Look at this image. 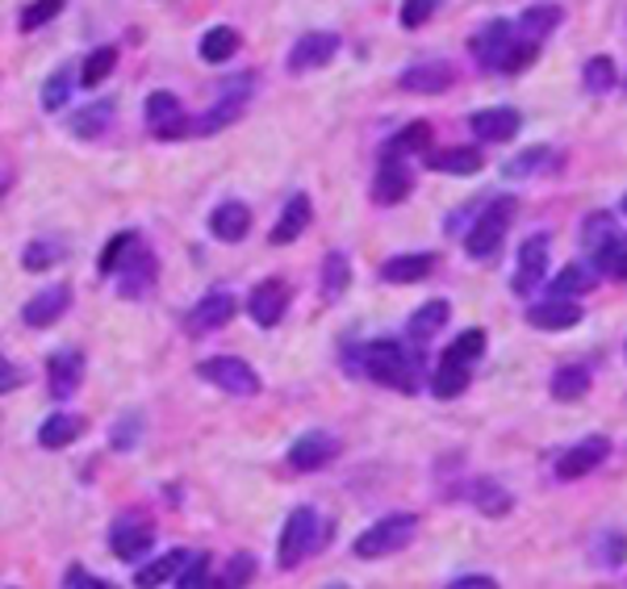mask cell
Returning <instances> with one entry per match:
<instances>
[{
  "mask_svg": "<svg viewBox=\"0 0 627 589\" xmlns=\"http://www.w3.org/2000/svg\"><path fill=\"white\" fill-rule=\"evenodd\" d=\"M515 42H518L515 22H490V26L473 38V54H477V63H481L486 72H502V63L511 59Z\"/></svg>",
  "mask_w": 627,
  "mask_h": 589,
  "instance_id": "cell-9",
  "label": "cell"
},
{
  "mask_svg": "<svg viewBox=\"0 0 627 589\" xmlns=\"http://www.w3.org/2000/svg\"><path fill=\"white\" fill-rule=\"evenodd\" d=\"M339 51V34L330 29H310L301 34L289 51V72H314V67H327L330 59Z\"/></svg>",
  "mask_w": 627,
  "mask_h": 589,
  "instance_id": "cell-13",
  "label": "cell"
},
{
  "mask_svg": "<svg viewBox=\"0 0 627 589\" xmlns=\"http://www.w3.org/2000/svg\"><path fill=\"white\" fill-rule=\"evenodd\" d=\"M138 435H142V418H138V414H126V418L113 423L110 443L117 448V452H130V448L138 443Z\"/></svg>",
  "mask_w": 627,
  "mask_h": 589,
  "instance_id": "cell-51",
  "label": "cell"
},
{
  "mask_svg": "<svg viewBox=\"0 0 627 589\" xmlns=\"http://www.w3.org/2000/svg\"><path fill=\"white\" fill-rule=\"evenodd\" d=\"M439 9V0H402V26L406 29H418L427 26V17Z\"/></svg>",
  "mask_w": 627,
  "mask_h": 589,
  "instance_id": "cell-52",
  "label": "cell"
},
{
  "mask_svg": "<svg viewBox=\"0 0 627 589\" xmlns=\"http://www.w3.org/2000/svg\"><path fill=\"white\" fill-rule=\"evenodd\" d=\"M481 355H486V330L468 326V330H461V335H456V339L443 348V355H439V360H452V364H464V368H473Z\"/></svg>",
  "mask_w": 627,
  "mask_h": 589,
  "instance_id": "cell-35",
  "label": "cell"
},
{
  "mask_svg": "<svg viewBox=\"0 0 627 589\" xmlns=\"http://www.w3.org/2000/svg\"><path fill=\"white\" fill-rule=\"evenodd\" d=\"M615 235H619L615 217H611V214H590V217H586V226H581V247L594 255L602 242H611Z\"/></svg>",
  "mask_w": 627,
  "mask_h": 589,
  "instance_id": "cell-44",
  "label": "cell"
},
{
  "mask_svg": "<svg viewBox=\"0 0 627 589\" xmlns=\"http://www.w3.org/2000/svg\"><path fill=\"white\" fill-rule=\"evenodd\" d=\"M406 155V151H414V155H427L431 151V126L427 122H410L402 135H393V142H389V155Z\"/></svg>",
  "mask_w": 627,
  "mask_h": 589,
  "instance_id": "cell-43",
  "label": "cell"
},
{
  "mask_svg": "<svg viewBox=\"0 0 627 589\" xmlns=\"http://www.w3.org/2000/svg\"><path fill=\"white\" fill-rule=\"evenodd\" d=\"M84 435V418L76 414H51L42 427H38V443L42 448H67Z\"/></svg>",
  "mask_w": 627,
  "mask_h": 589,
  "instance_id": "cell-34",
  "label": "cell"
},
{
  "mask_svg": "<svg viewBox=\"0 0 627 589\" xmlns=\"http://www.w3.org/2000/svg\"><path fill=\"white\" fill-rule=\"evenodd\" d=\"M599 556H602V564H611V568L624 564L627 561V539L611 531L606 539H599Z\"/></svg>",
  "mask_w": 627,
  "mask_h": 589,
  "instance_id": "cell-53",
  "label": "cell"
},
{
  "mask_svg": "<svg viewBox=\"0 0 627 589\" xmlns=\"http://www.w3.org/2000/svg\"><path fill=\"white\" fill-rule=\"evenodd\" d=\"M17 385H22V373H17V368H13V364L0 355V393H13Z\"/></svg>",
  "mask_w": 627,
  "mask_h": 589,
  "instance_id": "cell-56",
  "label": "cell"
},
{
  "mask_svg": "<svg viewBox=\"0 0 627 589\" xmlns=\"http://www.w3.org/2000/svg\"><path fill=\"white\" fill-rule=\"evenodd\" d=\"M398 84L406 88V92H418V97H436V92H448L452 84H456V72H452V63H443V59H423V63H414L406 67Z\"/></svg>",
  "mask_w": 627,
  "mask_h": 589,
  "instance_id": "cell-15",
  "label": "cell"
},
{
  "mask_svg": "<svg viewBox=\"0 0 627 589\" xmlns=\"http://www.w3.org/2000/svg\"><path fill=\"white\" fill-rule=\"evenodd\" d=\"M427 167L443 176H477L486 167V155L473 147H448V151H427Z\"/></svg>",
  "mask_w": 627,
  "mask_h": 589,
  "instance_id": "cell-26",
  "label": "cell"
},
{
  "mask_svg": "<svg viewBox=\"0 0 627 589\" xmlns=\"http://www.w3.org/2000/svg\"><path fill=\"white\" fill-rule=\"evenodd\" d=\"M285 310H289V285L276 280V276L260 280V285L251 289V297H247V314H251L255 326H264V330L285 318Z\"/></svg>",
  "mask_w": 627,
  "mask_h": 589,
  "instance_id": "cell-12",
  "label": "cell"
},
{
  "mask_svg": "<svg viewBox=\"0 0 627 589\" xmlns=\"http://www.w3.org/2000/svg\"><path fill=\"white\" fill-rule=\"evenodd\" d=\"M624 214H627V197H624Z\"/></svg>",
  "mask_w": 627,
  "mask_h": 589,
  "instance_id": "cell-58",
  "label": "cell"
},
{
  "mask_svg": "<svg viewBox=\"0 0 627 589\" xmlns=\"http://www.w3.org/2000/svg\"><path fill=\"white\" fill-rule=\"evenodd\" d=\"M548 276V235H531L518 247V268L511 276V289L518 297H531L540 289V280Z\"/></svg>",
  "mask_w": 627,
  "mask_h": 589,
  "instance_id": "cell-10",
  "label": "cell"
},
{
  "mask_svg": "<svg viewBox=\"0 0 627 589\" xmlns=\"http://www.w3.org/2000/svg\"><path fill=\"white\" fill-rule=\"evenodd\" d=\"M59 255H63V242L38 239V242H29L26 251H22V264H26L29 272H47L51 264H59Z\"/></svg>",
  "mask_w": 627,
  "mask_h": 589,
  "instance_id": "cell-46",
  "label": "cell"
},
{
  "mask_svg": "<svg viewBox=\"0 0 627 589\" xmlns=\"http://www.w3.org/2000/svg\"><path fill=\"white\" fill-rule=\"evenodd\" d=\"M147 122H151V135L155 138H185L192 135V122L185 117V105H180V97L176 92H151L147 97Z\"/></svg>",
  "mask_w": 627,
  "mask_h": 589,
  "instance_id": "cell-8",
  "label": "cell"
},
{
  "mask_svg": "<svg viewBox=\"0 0 627 589\" xmlns=\"http://www.w3.org/2000/svg\"><path fill=\"white\" fill-rule=\"evenodd\" d=\"M67 305H72V289H67V285H55V289H42V293L29 297L22 318H26V326H34V330H47V326H55V322L67 314Z\"/></svg>",
  "mask_w": 627,
  "mask_h": 589,
  "instance_id": "cell-19",
  "label": "cell"
},
{
  "mask_svg": "<svg viewBox=\"0 0 627 589\" xmlns=\"http://www.w3.org/2000/svg\"><path fill=\"white\" fill-rule=\"evenodd\" d=\"M448 589H502L493 577H481V573H468V577H456Z\"/></svg>",
  "mask_w": 627,
  "mask_h": 589,
  "instance_id": "cell-55",
  "label": "cell"
},
{
  "mask_svg": "<svg viewBox=\"0 0 627 589\" xmlns=\"http://www.w3.org/2000/svg\"><path fill=\"white\" fill-rule=\"evenodd\" d=\"M235 297L226 293V289H214V293H205L197 305H192L189 314V330L192 335H210V330H218V326H226V322L235 318Z\"/></svg>",
  "mask_w": 627,
  "mask_h": 589,
  "instance_id": "cell-20",
  "label": "cell"
},
{
  "mask_svg": "<svg viewBox=\"0 0 627 589\" xmlns=\"http://www.w3.org/2000/svg\"><path fill=\"white\" fill-rule=\"evenodd\" d=\"M251 88H255V76H235L218 88V101L214 109L192 126V135H218L226 126H235L247 113V101H251Z\"/></svg>",
  "mask_w": 627,
  "mask_h": 589,
  "instance_id": "cell-5",
  "label": "cell"
},
{
  "mask_svg": "<svg viewBox=\"0 0 627 589\" xmlns=\"http://www.w3.org/2000/svg\"><path fill=\"white\" fill-rule=\"evenodd\" d=\"M176 586L180 589H214V581H210V556H205V552L189 556V564H185L180 577H176Z\"/></svg>",
  "mask_w": 627,
  "mask_h": 589,
  "instance_id": "cell-49",
  "label": "cell"
},
{
  "mask_svg": "<svg viewBox=\"0 0 627 589\" xmlns=\"http://www.w3.org/2000/svg\"><path fill=\"white\" fill-rule=\"evenodd\" d=\"M581 318H586V310H581L577 301H565V297H544V301L527 305V326L548 330V335H556V330H573Z\"/></svg>",
  "mask_w": 627,
  "mask_h": 589,
  "instance_id": "cell-16",
  "label": "cell"
},
{
  "mask_svg": "<svg viewBox=\"0 0 627 589\" xmlns=\"http://www.w3.org/2000/svg\"><path fill=\"white\" fill-rule=\"evenodd\" d=\"M113 67H117V47H97V51L84 59L80 84H84V88H97V84L110 80Z\"/></svg>",
  "mask_w": 627,
  "mask_h": 589,
  "instance_id": "cell-40",
  "label": "cell"
},
{
  "mask_svg": "<svg viewBox=\"0 0 627 589\" xmlns=\"http://www.w3.org/2000/svg\"><path fill=\"white\" fill-rule=\"evenodd\" d=\"M235 51H239V34L230 26H214L201 38V59L205 63H226V59H235Z\"/></svg>",
  "mask_w": 627,
  "mask_h": 589,
  "instance_id": "cell-39",
  "label": "cell"
},
{
  "mask_svg": "<svg viewBox=\"0 0 627 589\" xmlns=\"http://www.w3.org/2000/svg\"><path fill=\"white\" fill-rule=\"evenodd\" d=\"M251 581H255V556H251V552H239V556L226 561L214 589H247Z\"/></svg>",
  "mask_w": 627,
  "mask_h": 589,
  "instance_id": "cell-42",
  "label": "cell"
},
{
  "mask_svg": "<svg viewBox=\"0 0 627 589\" xmlns=\"http://www.w3.org/2000/svg\"><path fill=\"white\" fill-rule=\"evenodd\" d=\"M339 455V439L327 430H305L298 443L289 448V468L293 473H318Z\"/></svg>",
  "mask_w": 627,
  "mask_h": 589,
  "instance_id": "cell-11",
  "label": "cell"
},
{
  "mask_svg": "<svg viewBox=\"0 0 627 589\" xmlns=\"http://www.w3.org/2000/svg\"><path fill=\"white\" fill-rule=\"evenodd\" d=\"M556 26H561V9L556 4H536V9H527L515 22L518 38H527V42H544Z\"/></svg>",
  "mask_w": 627,
  "mask_h": 589,
  "instance_id": "cell-33",
  "label": "cell"
},
{
  "mask_svg": "<svg viewBox=\"0 0 627 589\" xmlns=\"http://www.w3.org/2000/svg\"><path fill=\"white\" fill-rule=\"evenodd\" d=\"M611 460V439L606 435H586V439H577L569 452H561L556 460V477L561 481H581V477H590L594 468H602Z\"/></svg>",
  "mask_w": 627,
  "mask_h": 589,
  "instance_id": "cell-7",
  "label": "cell"
},
{
  "mask_svg": "<svg viewBox=\"0 0 627 589\" xmlns=\"http://www.w3.org/2000/svg\"><path fill=\"white\" fill-rule=\"evenodd\" d=\"M590 268L606 276V280H624L627 285V235L619 230L611 242H602L599 251L590 255Z\"/></svg>",
  "mask_w": 627,
  "mask_h": 589,
  "instance_id": "cell-31",
  "label": "cell"
},
{
  "mask_svg": "<svg viewBox=\"0 0 627 589\" xmlns=\"http://www.w3.org/2000/svg\"><path fill=\"white\" fill-rule=\"evenodd\" d=\"M410 188H414V172H410L398 155L385 151L381 167H377V176H373V201H377V205H402L410 197Z\"/></svg>",
  "mask_w": 627,
  "mask_h": 589,
  "instance_id": "cell-14",
  "label": "cell"
},
{
  "mask_svg": "<svg viewBox=\"0 0 627 589\" xmlns=\"http://www.w3.org/2000/svg\"><path fill=\"white\" fill-rule=\"evenodd\" d=\"M590 385H594V373H590V364H561L556 373H552V398L556 402H581L586 393H590Z\"/></svg>",
  "mask_w": 627,
  "mask_h": 589,
  "instance_id": "cell-28",
  "label": "cell"
},
{
  "mask_svg": "<svg viewBox=\"0 0 627 589\" xmlns=\"http://www.w3.org/2000/svg\"><path fill=\"white\" fill-rule=\"evenodd\" d=\"M414 536H418V514H385L368 531L355 536L352 552L360 561H381V556H393V552L410 548Z\"/></svg>",
  "mask_w": 627,
  "mask_h": 589,
  "instance_id": "cell-4",
  "label": "cell"
},
{
  "mask_svg": "<svg viewBox=\"0 0 627 589\" xmlns=\"http://www.w3.org/2000/svg\"><path fill=\"white\" fill-rule=\"evenodd\" d=\"M364 360V373L373 376L385 389H398V393H418V355H410L398 339H373L368 348L360 351Z\"/></svg>",
  "mask_w": 627,
  "mask_h": 589,
  "instance_id": "cell-1",
  "label": "cell"
},
{
  "mask_svg": "<svg viewBox=\"0 0 627 589\" xmlns=\"http://www.w3.org/2000/svg\"><path fill=\"white\" fill-rule=\"evenodd\" d=\"M189 564V552L185 548H176V552H167V556H160V561L142 564L135 573V589H160L164 581H172V577H180V568Z\"/></svg>",
  "mask_w": 627,
  "mask_h": 589,
  "instance_id": "cell-30",
  "label": "cell"
},
{
  "mask_svg": "<svg viewBox=\"0 0 627 589\" xmlns=\"http://www.w3.org/2000/svg\"><path fill=\"white\" fill-rule=\"evenodd\" d=\"M468 126H473V135L481 138V142H511V138L523 130V117H518V109L493 105V109H477V113L468 117Z\"/></svg>",
  "mask_w": 627,
  "mask_h": 589,
  "instance_id": "cell-17",
  "label": "cell"
},
{
  "mask_svg": "<svg viewBox=\"0 0 627 589\" xmlns=\"http://www.w3.org/2000/svg\"><path fill=\"white\" fill-rule=\"evenodd\" d=\"M599 285V272L590 268V264H581V260H573L569 268H561L552 276V297H565V301H577L581 293H590Z\"/></svg>",
  "mask_w": 627,
  "mask_h": 589,
  "instance_id": "cell-29",
  "label": "cell"
},
{
  "mask_svg": "<svg viewBox=\"0 0 627 589\" xmlns=\"http://www.w3.org/2000/svg\"><path fill=\"white\" fill-rule=\"evenodd\" d=\"M155 272H160L155 255H151L147 247H135V251L126 255V264L117 268V293L135 301V297H142L151 285H155Z\"/></svg>",
  "mask_w": 627,
  "mask_h": 589,
  "instance_id": "cell-18",
  "label": "cell"
},
{
  "mask_svg": "<svg viewBox=\"0 0 627 589\" xmlns=\"http://www.w3.org/2000/svg\"><path fill=\"white\" fill-rule=\"evenodd\" d=\"M330 527L318 518V510L298 506L289 518H285V531H280V543H276V561L280 568H298L301 561H310L318 548H327Z\"/></svg>",
  "mask_w": 627,
  "mask_h": 589,
  "instance_id": "cell-3",
  "label": "cell"
},
{
  "mask_svg": "<svg viewBox=\"0 0 627 589\" xmlns=\"http://www.w3.org/2000/svg\"><path fill=\"white\" fill-rule=\"evenodd\" d=\"M138 247V235L135 230H122V235H113L110 242H105V251H101V272L105 276H113V272L126 264V255Z\"/></svg>",
  "mask_w": 627,
  "mask_h": 589,
  "instance_id": "cell-45",
  "label": "cell"
},
{
  "mask_svg": "<svg viewBox=\"0 0 627 589\" xmlns=\"http://www.w3.org/2000/svg\"><path fill=\"white\" fill-rule=\"evenodd\" d=\"M67 97H72V67H59L55 76L42 84V109L55 113V109L67 105Z\"/></svg>",
  "mask_w": 627,
  "mask_h": 589,
  "instance_id": "cell-48",
  "label": "cell"
},
{
  "mask_svg": "<svg viewBox=\"0 0 627 589\" xmlns=\"http://www.w3.org/2000/svg\"><path fill=\"white\" fill-rule=\"evenodd\" d=\"M348 285H352L348 255H343V251H330L327 264H323V297H327V301H339V297L348 293Z\"/></svg>",
  "mask_w": 627,
  "mask_h": 589,
  "instance_id": "cell-37",
  "label": "cell"
},
{
  "mask_svg": "<svg viewBox=\"0 0 627 589\" xmlns=\"http://www.w3.org/2000/svg\"><path fill=\"white\" fill-rule=\"evenodd\" d=\"M436 272V255L431 251H414V255H393L381 264V280L389 285H418Z\"/></svg>",
  "mask_w": 627,
  "mask_h": 589,
  "instance_id": "cell-22",
  "label": "cell"
},
{
  "mask_svg": "<svg viewBox=\"0 0 627 589\" xmlns=\"http://www.w3.org/2000/svg\"><path fill=\"white\" fill-rule=\"evenodd\" d=\"M448 314H452V305H448V301H439V297H431V301H423V305L410 314L406 335L414 339V343H427V339H436L439 330L448 326Z\"/></svg>",
  "mask_w": 627,
  "mask_h": 589,
  "instance_id": "cell-27",
  "label": "cell"
},
{
  "mask_svg": "<svg viewBox=\"0 0 627 589\" xmlns=\"http://www.w3.org/2000/svg\"><path fill=\"white\" fill-rule=\"evenodd\" d=\"M314 222V205H310V197L305 192H293L289 201H285V210H280V217H276L273 235H268V242L273 247H285V242H298L301 235H305V226Z\"/></svg>",
  "mask_w": 627,
  "mask_h": 589,
  "instance_id": "cell-21",
  "label": "cell"
},
{
  "mask_svg": "<svg viewBox=\"0 0 627 589\" xmlns=\"http://www.w3.org/2000/svg\"><path fill=\"white\" fill-rule=\"evenodd\" d=\"M468 380H473V368L452 364V360H439L436 373H431V393H436L439 402H452V398H461L464 389H468Z\"/></svg>",
  "mask_w": 627,
  "mask_h": 589,
  "instance_id": "cell-32",
  "label": "cell"
},
{
  "mask_svg": "<svg viewBox=\"0 0 627 589\" xmlns=\"http://www.w3.org/2000/svg\"><path fill=\"white\" fill-rule=\"evenodd\" d=\"M151 543H155V531L147 523H117L110 536V548L117 561H142L151 552Z\"/></svg>",
  "mask_w": 627,
  "mask_h": 589,
  "instance_id": "cell-24",
  "label": "cell"
},
{
  "mask_svg": "<svg viewBox=\"0 0 627 589\" xmlns=\"http://www.w3.org/2000/svg\"><path fill=\"white\" fill-rule=\"evenodd\" d=\"M110 117H113V105L110 101H97V105H88L80 109V113H72V122H67V130L76 138H97L105 126H110Z\"/></svg>",
  "mask_w": 627,
  "mask_h": 589,
  "instance_id": "cell-38",
  "label": "cell"
},
{
  "mask_svg": "<svg viewBox=\"0 0 627 589\" xmlns=\"http://www.w3.org/2000/svg\"><path fill=\"white\" fill-rule=\"evenodd\" d=\"M197 376L210 380V385H218L222 393H235V398H255L260 393V376L239 355H214V360H205L197 368Z\"/></svg>",
  "mask_w": 627,
  "mask_h": 589,
  "instance_id": "cell-6",
  "label": "cell"
},
{
  "mask_svg": "<svg viewBox=\"0 0 627 589\" xmlns=\"http://www.w3.org/2000/svg\"><path fill=\"white\" fill-rule=\"evenodd\" d=\"M330 589H348V586H330Z\"/></svg>",
  "mask_w": 627,
  "mask_h": 589,
  "instance_id": "cell-57",
  "label": "cell"
},
{
  "mask_svg": "<svg viewBox=\"0 0 627 589\" xmlns=\"http://www.w3.org/2000/svg\"><path fill=\"white\" fill-rule=\"evenodd\" d=\"M47 380H51V393H55V398H72L84 380V355L80 351H59V355H51V364H47Z\"/></svg>",
  "mask_w": 627,
  "mask_h": 589,
  "instance_id": "cell-25",
  "label": "cell"
},
{
  "mask_svg": "<svg viewBox=\"0 0 627 589\" xmlns=\"http://www.w3.org/2000/svg\"><path fill=\"white\" fill-rule=\"evenodd\" d=\"M548 155H552L548 147H527V151H523V155H515V160L506 163L502 172H506V176H531V172H540V167H544Z\"/></svg>",
  "mask_w": 627,
  "mask_h": 589,
  "instance_id": "cell-50",
  "label": "cell"
},
{
  "mask_svg": "<svg viewBox=\"0 0 627 589\" xmlns=\"http://www.w3.org/2000/svg\"><path fill=\"white\" fill-rule=\"evenodd\" d=\"M581 88L586 92H611L615 88V63L606 59V54H594V59H586V67H581Z\"/></svg>",
  "mask_w": 627,
  "mask_h": 589,
  "instance_id": "cell-41",
  "label": "cell"
},
{
  "mask_svg": "<svg viewBox=\"0 0 627 589\" xmlns=\"http://www.w3.org/2000/svg\"><path fill=\"white\" fill-rule=\"evenodd\" d=\"M251 230V210L243 201H222L218 210L210 214V235L218 242H243Z\"/></svg>",
  "mask_w": 627,
  "mask_h": 589,
  "instance_id": "cell-23",
  "label": "cell"
},
{
  "mask_svg": "<svg viewBox=\"0 0 627 589\" xmlns=\"http://www.w3.org/2000/svg\"><path fill=\"white\" fill-rule=\"evenodd\" d=\"M63 4L67 0H34V4H26L22 9V17H17V26L22 29H42V26H51L59 13H63Z\"/></svg>",
  "mask_w": 627,
  "mask_h": 589,
  "instance_id": "cell-47",
  "label": "cell"
},
{
  "mask_svg": "<svg viewBox=\"0 0 627 589\" xmlns=\"http://www.w3.org/2000/svg\"><path fill=\"white\" fill-rule=\"evenodd\" d=\"M468 498H473V506L481 510V514H490V518H502V514H511V506H515L511 493L498 481H490V477L473 481V493H468Z\"/></svg>",
  "mask_w": 627,
  "mask_h": 589,
  "instance_id": "cell-36",
  "label": "cell"
},
{
  "mask_svg": "<svg viewBox=\"0 0 627 589\" xmlns=\"http://www.w3.org/2000/svg\"><path fill=\"white\" fill-rule=\"evenodd\" d=\"M518 214V201L506 192V197H493L481 205V214L473 217V226H468V235H464V251H468V260H481V264H490L493 255L502 251V242L511 235V222Z\"/></svg>",
  "mask_w": 627,
  "mask_h": 589,
  "instance_id": "cell-2",
  "label": "cell"
},
{
  "mask_svg": "<svg viewBox=\"0 0 627 589\" xmlns=\"http://www.w3.org/2000/svg\"><path fill=\"white\" fill-rule=\"evenodd\" d=\"M63 589H117L113 581H101V577H92V573H84V568H72L67 577H63Z\"/></svg>",
  "mask_w": 627,
  "mask_h": 589,
  "instance_id": "cell-54",
  "label": "cell"
}]
</instances>
